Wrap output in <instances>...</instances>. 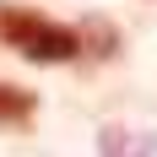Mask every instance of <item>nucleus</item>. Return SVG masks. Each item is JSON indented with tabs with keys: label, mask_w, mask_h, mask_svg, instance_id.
<instances>
[{
	"label": "nucleus",
	"mask_w": 157,
	"mask_h": 157,
	"mask_svg": "<svg viewBox=\"0 0 157 157\" xmlns=\"http://www.w3.org/2000/svg\"><path fill=\"white\" fill-rule=\"evenodd\" d=\"M0 38L22 54V60H38V65H65L76 60L81 49V27H65L54 16H38V11H22V6H0Z\"/></svg>",
	"instance_id": "obj_1"
},
{
	"label": "nucleus",
	"mask_w": 157,
	"mask_h": 157,
	"mask_svg": "<svg viewBox=\"0 0 157 157\" xmlns=\"http://www.w3.org/2000/svg\"><path fill=\"white\" fill-rule=\"evenodd\" d=\"M33 109H38V98L27 87H16V81H0V125H27Z\"/></svg>",
	"instance_id": "obj_2"
}]
</instances>
